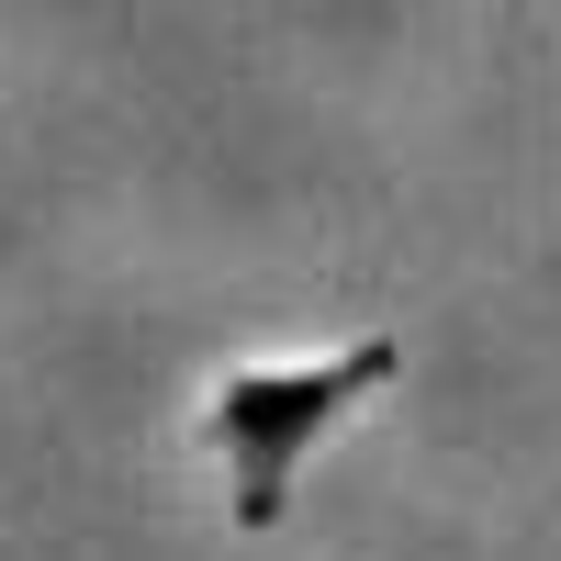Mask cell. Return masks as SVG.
<instances>
[{
    "mask_svg": "<svg viewBox=\"0 0 561 561\" xmlns=\"http://www.w3.org/2000/svg\"><path fill=\"white\" fill-rule=\"evenodd\" d=\"M393 370H404L393 337H337V348H314V359L225 370V382L203 393V427H192L203 460L225 472V517H237L248 539H270L280 517H293L304 460L337 438L359 404H382V393H393Z\"/></svg>",
    "mask_w": 561,
    "mask_h": 561,
    "instance_id": "cell-1",
    "label": "cell"
}]
</instances>
